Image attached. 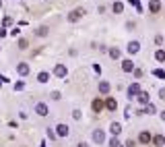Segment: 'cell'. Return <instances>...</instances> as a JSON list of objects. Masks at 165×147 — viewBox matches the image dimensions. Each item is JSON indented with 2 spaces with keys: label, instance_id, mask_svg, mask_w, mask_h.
<instances>
[{
  "label": "cell",
  "instance_id": "obj_1",
  "mask_svg": "<svg viewBox=\"0 0 165 147\" xmlns=\"http://www.w3.org/2000/svg\"><path fill=\"white\" fill-rule=\"evenodd\" d=\"M82 15H85V9H76V11H72L70 15H68V21L70 23H74V21H79Z\"/></svg>",
  "mask_w": 165,
  "mask_h": 147
},
{
  "label": "cell",
  "instance_id": "obj_2",
  "mask_svg": "<svg viewBox=\"0 0 165 147\" xmlns=\"http://www.w3.org/2000/svg\"><path fill=\"white\" fill-rule=\"evenodd\" d=\"M35 112L39 114V116H47V106H46V104H37V106H35Z\"/></svg>",
  "mask_w": 165,
  "mask_h": 147
},
{
  "label": "cell",
  "instance_id": "obj_3",
  "mask_svg": "<svg viewBox=\"0 0 165 147\" xmlns=\"http://www.w3.org/2000/svg\"><path fill=\"white\" fill-rule=\"evenodd\" d=\"M101 110H103V102H101V100H99V97H97V100H93V112H101Z\"/></svg>",
  "mask_w": 165,
  "mask_h": 147
},
{
  "label": "cell",
  "instance_id": "obj_4",
  "mask_svg": "<svg viewBox=\"0 0 165 147\" xmlns=\"http://www.w3.org/2000/svg\"><path fill=\"white\" fill-rule=\"evenodd\" d=\"M138 48H141L138 42H130V44H128V52H130V54H134V52H138Z\"/></svg>",
  "mask_w": 165,
  "mask_h": 147
},
{
  "label": "cell",
  "instance_id": "obj_5",
  "mask_svg": "<svg viewBox=\"0 0 165 147\" xmlns=\"http://www.w3.org/2000/svg\"><path fill=\"white\" fill-rule=\"evenodd\" d=\"M159 0H151V4H149V9H151V12H159Z\"/></svg>",
  "mask_w": 165,
  "mask_h": 147
},
{
  "label": "cell",
  "instance_id": "obj_6",
  "mask_svg": "<svg viewBox=\"0 0 165 147\" xmlns=\"http://www.w3.org/2000/svg\"><path fill=\"white\" fill-rule=\"evenodd\" d=\"M151 141V133L149 131H142L141 133V143H149Z\"/></svg>",
  "mask_w": 165,
  "mask_h": 147
},
{
  "label": "cell",
  "instance_id": "obj_7",
  "mask_svg": "<svg viewBox=\"0 0 165 147\" xmlns=\"http://www.w3.org/2000/svg\"><path fill=\"white\" fill-rule=\"evenodd\" d=\"M122 68H124L126 73H130V70L134 68V64H132V60H124V62H122Z\"/></svg>",
  "mask_w": 165,
  "mask_h": 147
},
{
  "label": "cell",
  "instance_id": "obj_8",
  "mask_svg": "<svg viewBox=\"0 0 165 147\" xmlns=\"http://www.w3.org/2000/svg\"><path fill=\"white\" fill-rule=\"evenodd\" d=\"M58 135L60 137H66V135H68V126H66V125H58Z\"/></svg>",
  "mask_w": 165,
  "mask_h": 147
},
{
  "label": "cell",
  "instance_id": "obj_9",
  "mask_svg": "<svg viewBox=\"0 0 165 147\" xmlns=\"http://www.w3.org/2000/svg\"><path fill=\"white\" fill-rule=\"evenodd\" d=\"M105 106H107V110H116V108H118V104H116V100H112V97H109V100L105 102Z\"/></svg>",
  "mask_w": 165,
  "mask_h": 147
},
{
  "label": "cell",
  "instance_id": "obj_10",
  "mask_svg": "<svg viewBox=\"0 0 165 147\" xmlns=\"http://www.w3.org/2000/svg\"><path fill=\"white\" fill-rule=\"evenodd\" d=\"M93 139L97 141V143H101V141H103V133H101V131H95V133H93Z\"/></svg>",
  "mask_w": 165,
  "mask_h": 147
},
{
  "label": "cell",
  "instance_id": "obj_11",
  "mask_svg": "<svg viewBox=\"0 0 165 147\" xmlns=\"http://www.w3.org/2000/svg\"><path fill=\"white\" fill-rule=\"evenodd\" d=\"M56 75H58V77H64V75H66V68L62 67V64H58V67H56Z\"/></svg>",
  "mask_w": 165,
  "mask_h": 147
},
{
  "label": "cell",
  "instance_id": "obj_12",
  "mask_svg": "<svg viewBox=\"0 0 165 147\" xmlns=\"http://www.w3.org/2000/svg\"><path fill=\"white\" fill-rule=\"evenodd\" d=\"M99 91H101V93H107V91H109V83H105V81L99 83Z\"/></svg>",
  "mask_w": 165,
  "mask_h": 147
},
{
  "label": "cell",
  "instance_id": "obj_13",
  "mask_svg": "<svg viewBox=\"0 0 165 147\" xmlns=\"http://www.w3.org/2000/svg\"><path fill=\"white\" fill-rule=\"evenodd\" d=\"M120 131H122V126H120L118 122H114V125H112V133H114V135H118Z\"/></svg>",
  "mask_w": 165,
  "mask_h": 147
},
{
  "label": "cell",
  "instance_id": "obj_14",
  "mask_svg": "<svg viewBox=\"0 0 165 147\" xmlns=\"http://www.w3.org/2000/svg\"><path fill=\"white\" fill-rule=\"evenodd\" d=\"M19 73H21V75H27V73H29V67H27V64H19Z\"/></svg>",
  "mask_w": 165,
  "mask_h": 147
},
{
  "label": "cell",
  "instance_id": "obj_15",
  "mask_svg": "<svg viewBox=\"0 0 165 147\" xmlns=\"http://www.w3.org/2000/svg\"><path fill=\"white\" fill-rule=\"evenodd\" d=\"M37 79L41 81V83H46V81L50 79V75H47V73H39V77H37Z\"/></svg>",
  "mask_w": 165,
  "mask_h": 147
},
{
  "label": "cell",
  "instance_id": "obj_16",
  "mask_svg": "<svg viewBox=\"0 0 165 147\" xmlns=\"http://www.w3.org/2000/svg\"><path fill=\"white\" fill-rule=\"evenodd\" d=\"M157 60H159V62H163V60H165V52H163V50L157 52Z\"/></svg>",
  "mask_w": 165,
  "mask_h": 147
},
{
  "label": "cell",
  "instance_id": "obj_17",
  "mask_svg": "<svg viewBox=\"0 0 165 147\" xmlns=\"http://www.w3.org/2000/svg\"><path fill=\"white\" fill-rule=\"evenodd\" d=\"M136 93H138V85H132V87H130V97L136 95Z\"/></svg>",
  "mask_w": 165,
  "mask_h": 147
},
{
  "label": "cell",
  "instance_id": "obj_18",
  "mask_svg": "<svg viewBox=\"0 0 165 147\" xmlns=\"http://www.w3.org/2000/svg\"><path fill=\"white\" fill-rule=\"evenodd\" d=\"M138 100H141L142 104H149V95H147V93H141V97H138Z\"/></svg>",
  "mask_w": 165,
  "mask_h": 147
},
{
  "label": "cell",
  "instance_id": "obj_19",
  "mask_svg": "<svg viewBox=\"0 0 165 147\" xmlns=\"http://www.w3.org/2000/svg\"><path fill=\"white\" fill-rule=\"evenodd\" d=\"M163 143H165L163 137H155V145H163Z\"/></svg>",
  "mask_w": 165,
  "mask_h": 147
},
{
  "label": "cell",
  "instance_id": "obj_20",
  "mask_svg": "<svg viewBox=\"0 0 165 147\" xmlns=\"http://www.w3.org/2000/svg\"><path fill=\"white\" fill-rule=\"evenodd\" d=\"M19 48H21V50H27V39H21V42H19Z\"/></svg>",
  "mask_w": 165,
  "mask_h": 147
},
{
  "label": "cell",
  "instance_id": "obj_21",
  "mask_svg": "<svg viewBox=\"0 0 165 147\" xmlns=\"http://www.w3.org/2000/svg\"><path fill=\"white\" fill-rule=\"evenodd\" d=\"M109 54H112V58H118V56H120V52H118V50H112Z\"/></svg>",
  "mask_w": 165,
  "mask_h": 147
},
{
  "label": "cell",
  "instance_id": "obj_22",
  "mask_svg": "<svg viewBox=\"0 0 165 147\" xmlns=\"http://www.w3.org/2000/svg\"><path fill=\"white\" fill-rule=\"evenodd\" d=\"M114 11H116V12H122V4H114Z\"/></svg>",
  "mask_w": 165,
  "mask_h": 147
},
{
  "label": "cell",
  "instance_id": "obj_23",
  "mask_svg": "<svg viewBox=\"0 0 165 147\" xmlns=\"http://www.w3.org/2000/svg\"><path fill=\"white\" fill-rule=\"evenodd\" d=\"M126 145H128V147H136V141H132V139H130V141L126 143Z\"/></svg>",
  "mask_w": 165,
  "mask_h": 147
},
{
  "label": "cell",
  "instance_id": "obj_24",
  "mask_svg": "<svg viewBox=\"0 0 165 147\" xmlns=\"http://www.w3.org/2000/svg\"><path fill=\"white\" fill-rule=\"evenodd\" d=\"M159 95H161V97L165 100V89H161V91H159Z\"/></svg>",
  "mask_w": 165,
  "mask_h": 147
},
{
  "label": "cell",
  "instance_id": "obj_25",
  "mask_svg": "<svg viewBox=\"0 0 165 147\" xmlns=\"http://www.w3.org/2000/svg\"><path fill=\"white\" fill-rule=\"evenodd\" d=\"M79 147H89V145H87V143H79Z\"/></svg>",
  "mask_w": 165,
  "mask_h": 147
},
{
  "label": "cell",
  "instance_id": "obj_26",
  "mask_svg": "<svg viewBox=\"0 0 165 147\" xmlns=\"http://www.w3.org/2000/svg\"><path fill=\"white\" fill-rule=\"evenodd\" d=\"M161 118H163V120H165V112H161Z\"/></svg>",
  "mask_w": 165,
  "mask_h": 147
},
{
  "label": "cell",
  "instance_id": "obj_27",
  "mask_svg": "<svg viewBox=\"0 0 165 147\" xmlns=\"http://www.w3.org/2000/svg\"><path fill=\"white\" fill-rule=\"evenodd\" d=\"M2 81H4V79H2V77H0V83H2Z\"/></svg>",
  "mask_w": 165,
  "mask_h": 147
}]
</instances>
